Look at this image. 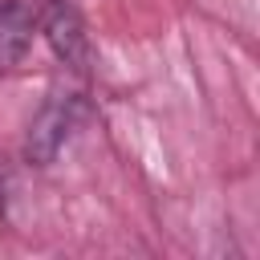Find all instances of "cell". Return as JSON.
Segmentation results:
<instances>
[{"label": "cell", "mask_w": 260, "mask_h": 260, "mask_svg": "<svg viewBox=\"0 0 260 260\" xmlns=\"http://www.w3.org/2000/svg\"><path fill=\"white\" fill-rule=\"evenodd\" d=\"M41 32L49 41V49L73 65V69H85L89 65V41H85V28H81V16L69 0H49L45 16H41Z\"/></svg>", "instance_id": "obj_1"}, {"label": "cell", "mask_w": 260, "mask_h": 260, "mask_svg": "<svg viewBox=\"0 0 260 260\" xmlns=\"http://www.w3.org/2000/svg\"><path fill=\"white\" fill-rule=\"evenodd\" d=\"M73 118H77V102H73V98L49 102V106L37 114L32 130H28V158H32V162H49V158L65 146V138H69V130H73Z\"/></svg>", "instance_id": "obj_2"}, {"label": "cell", "mask_w": 260, "mask_h": 260, "mask_svg": "<svg viewBox=\"0 0 260 260\" xmlns=\"http://www.w3.org/2000/svg\"><path fill=\"white\" fill-rule=\"evenodd\" d=\"M32 45V12L24 4L0 8V69H12Z\"/></svg>", "instance_id": "obj_3"}, {"label": "cell", "mask_w": 260, "mask_h": 260, "mask_svg": "<svg viewBox=\"0 0 260 260\" xmlns=\"http://www.w3.org/2000/svg\"><path fill=\"white\" fill-rule=\"evenodd\" d=\"M0 215H4V187H0Z\"/></svg>", "instance_id": "obj_4"}]
</instances>
